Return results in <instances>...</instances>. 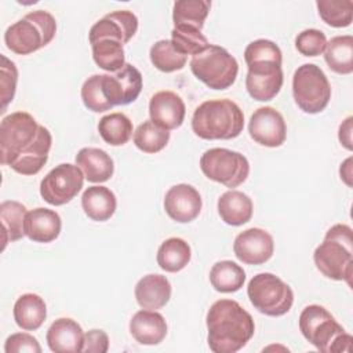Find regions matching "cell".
<instances>
[{
  "mask_svg": "<svg viewBox=\"0 0 353 353\" xmlns=\"http://www.w3.org/2000/svg\"><path fill=\"white\" fill-rule=\"evenodd\" d=\"M52 137L26 112H14L0 124V161L22 175L37 174L48 160Z\"/></svg>",
  "mask_w": 353,
  "mask_h": 353,
  "instance_id": "cell-1",
  "label": "cell"
},
{
  "mask_svg": "<svg viewBox=\"0 0 353 353\" xmlns=\"http://www.w3.org/2000/svg\"><path fill=\"white\" fill-rule=\"evenodd\" d=\"M207 342L214 353H236L254 336L252 316L233 299H219L207 312Z\"/></svg>",
  "mask_w": 353,
  "mask_h": 353,
  "instance_id": "cell-2",
  "label": "cell"
},
{
  "mask_svg": "<svg viewBox=\"0 0 353 353\" xmlns=\"http://www.w3.org/2000/svg\"><path fill=\"white\" fill-rule=\"evenodd\" d=\"M281 50L268 39L251 41L244 50V61L248 66L245 88L255 101L273 99L283 87Z\"/></svg>",
  "mask_w": 353,
  "mask_h": 353,
  "instance_id": "cell-3",
  "label": "cell"
},
{
  "mask_svg": "<svg viewBox=\"0 0 353 353\" xmlns=\"http://www.w3.org/2000/svg\"><path fill=\"white\" fill-rule=\"evenodd\" d=\"M243 128V110L230 99L205 101L196 108L192 117V130L201 139H233Z\"/></svg>",
  "mask_w": 353,
  "mask_h": 353,
  "instance_id": "cell-4",
  "label": "cell"
},
{
  "mask_svg": "<svg viewBox=\"0 0 353 353\" xmlns=\"http://www.w3.org/2000/svg\"><path fill=\"white\" fill-rule=\"evenodd\" d=\"M313 261L319 272L327 279L352 284L353 240L352 228L345 223L331 226L324 241L314 250Z\"/></svg>",
  "mask_w": 353,
  "mask_h": 353,
  "instance_id": "cell-5",
  "label": "cell"
},
{
  "mask_svg": "<svg viewBox=\"0 0 353 353\" xmlns=\"http://www.w3.org/2000/svg\"><path fill=\"white\" fill-rule=\"evenodd\" d=\"M299 330L305 339L324 353L350 352L352 335L320 305H309L299 314Z\"/></svg>",
  "mask_w": 353,
  "mask_h": 353,
  "instance_id": "cell-6",
  "label": "cell"
},
{
  "mask_svg": "<svg viewBox=\"0 0 353 353\" xmlns=\"http://www.w3.org/2000/svg\"><path fill=\"white\" fill-rule=\"evenodd\" d=\"M55 33V18L48 11L37 10L8 26L4 33V43L12 52L28 55L50 44Z\"/></svg>",
  "mask_w": 353,
  "mask_h": 353,
  "instance_id": "cell-7",
  "label": "cell"
},
{
  "mask_svg": "<svg viewBox=\"0 0 353 353\" xmlns=\"http://www.w3.org/2000/svg\"><path fill=\"white\" fill-rule=\"evenodd\" d=\"M192 73L212 90L229 88L237 77L239 63L223 47L208 44L190 59Z\"/></svg>",
  "mask_w": 353,
  "mask_h": 353,
  "instance_id": "cell-8",
  "label": "cell"
},
{
  "mask_svg": "<svg viewBox=\"0 0 353 353\" xmlns=\"http://www.w3.org/2000/svg\"><path fill=\"white\" fill-rule=\"evenodd\" d=\"M247 295L258 312L272 317L288 313L294 303L291 287L273 273L254 276L247 285Z\"/></svg>",
  "mask_w": 353,
  "mask_h": 353,
  "instance_id": "cell-9",
  "label": "cell"
},
{
  "mask_svg": "<svg viewBox=\"0 0 353 353\" xmlns=\"http://www.w3.org/2000/svg\"><path fill=\"white\" fill-rule=\"evenodd\" d=\"M292 95L301 110L316 114L327 108L331 99V85L317 65L303 63L292 76Z\"/></svg>",
  "mask_w": 353,
  "mask_h": 353,
  "instance_id": "cell-10",
  "label": "cell"
},
{
  "mask_svg": "<svg viewBox=\"0 0 353 353\" xmlns=\"http://www.w3.org/2000/svg\"><path fill=\"white\" fill-rule=\"evenodd\" d=\"M200 168L208 179L230 189L241 185L250 174V163L247 157L225 148L205 150L200 157Z\"/></svg>",
  "mask_w": 353,
  "mask_h": 353,
  "instance_id": "cell-11",
  "label": "cell"
},
{
  "mask_svg": "<svg viewBox=\"0 0 353 353\" xmlns=\"http://www.w3.org/2000/svg\"><path fill=\"white\" fill-rule=\"evenodd\" d=\"M84 174L79 165L62 163L52 168L40 182V194L51 205L72 201L83 188Z\"/></svg>",
  "mask_w": 353,
  "mask_h": 353,
  "instance_id": "cell-12",
  "label": "cell"
},
{
  "mask_svg": "<svg viewBox=\"0 0 353 353\" xmlns=\"http://www.w3.org/2000/svg\"><path fill=\"white\" fill-rule=\"evenodd\" d=\"M101 84L106 101L112 105L134 102L142 90V74L131 63H125L114 74H101Z\"/></svg>",
  "mask_w": 353,
  "mask_h": 353,
  "instance_id": "cell-13",
  "label": "cell"
},
{
  "mask_svg": "<svg viewBox=\"0 0 353 353\" xmlns=\"http://www.w3.org/2000/svg\"><path fill=\"white\" fill-rule=\"evenodd\" d=\"M248 132L256 143L266 148H279L285 141L287 125L279 110L272 106H262L251 114Z\"/></svg>",
  "mask_w": 353,
  "mask_h": 353,
  "instance_id": "cell-14",
  "label": "cell"
},
{
  "mask_svg": "<svg viewBox=\"0 0 353 353\" xmlns=\"http://www.w3.org/2000/svg\"><path fill=\"white\" fill-rule=\"evenodd\" d=\"M233 251L236 258L243 263L262 265L273 255V237L263 229L250 228L236 236Z\"/></svg>",
  "mask_w": 353,
  "mask_h": 353,
  "instance_id": "cell-15",
  "label": "cell"
},
{
  "mask_svg": "<svg viewBox=\"0 0 353 353\" xmlns=\"http://www.w3.org/2000/svg\"><path fill=\"white\" fill-rule=\"evenodd\" d=\"M137 30V15L128 10H119L109 12L97 21L88 32V40L90 43H94L99 39H113L125 44L134 37Z\"/></svg>",
  "mask_w": 353,
  "mask_h": 353,
  "instance_id": "cell-16",
  "label": "cell"
},
{
  "mask_svg": "<svg viewBox=\"0 0 353 353\" xmlns=\"http://www.w3.org/2000/svg\"><path fill=\"white\" fill-rule=\"evenodd\" d=\"M201 205L200 193L188 183L174 185L164 196V210L167 215L179 223L194 221L201 211Z\"/></svg>",
  "mask_w": 353,
  "mask_h": 353,
  "instance_id": "cell-17",
  "label": "cell"
},
{
  "mask_svg": "<svg viewBox=\"0 0 353 353\" xmlns=\"http://www.w3.org/2000/svg\"><path fill=\"white\" fill-rule=\"evenodd\" d=\"M186 108L182 98L174 91H159L149 102L150 120L164 130H175L182 125Z\"/></svg>",
  "mask_w": 353,
  "mask_h": 353,
  "instance_id": "cell-18",
  "label": "cell"
},
{
  "mask_svg": "<svg viewBox=\"0 0 353 353\" xmlns=\"http://www.w3.org/2000/svg\"><path fill=\"white\" fill-rule=\"evenodd\" d=\"M46 339L51 352L77 353L81 352L84 334L77 321L61 317L50 325Z\"/></svg>",
  "mask_w": 353,
  "mask_h": 353,
  "instance_id": "cell-19",
  "label": "cell"
},
{
  "mask_svg": "<svg viewBox=\"0 0 353 353\" xmlns=\"http://www.w3.org/2000/svg\"><path fill=\"white\" fill-rule=\"evenodd\" d=\"M62 228V221L58 212L44 207L28 211L23 223L25 236L36 243H51L54 241Z\"/></svg>",
  "mask_w": 353,
  "mask_h": 353,
  "instance_id": "cell-20",
  "label": "cell"
},
{
  "mask_svg": "<svg viewBox=\"0 0 353 353\" xmlns=\"http://www.w3.org/2000/svg\"><path fill=\"white\" fill-rule=\"evenodd\" d=\"M130 332L141 345H159L167 335V323L156 310L143 309L130 320Z\"/></svg>",
  "mask_w": 353,
  "mask_h": 353,
  "instance_id": "cell-21",
  "label": "cell"
},
{
  "mask_svg": "<svg viewBox=\"0 0 353 353\" xmlns=\"http://www.w3.org/2000/svg\"><path fill=\"white\" fill-rule=\"evenodd\" d=\"M171 284L163 274H146L135 285V299L142 309L157 310L168 303Z\"/></svg>",
  "mask_w": 353,
  "mask_h": 353,
  "instance_id": "cell-22",
  "label": "cell"
},
{
  "mask_svg": "<svg viewBox=\"0 0 353 353\" xmlns=\"http://www.w3.org/2000/svg\"><path fill=\"white\" fill-rule=\"evenodd\" d=\"M76 165H79L88 182L102 183L112 178L114 164L112 157L98 148H83L76 154Z\"/></svg>",
  "mask_w": 353,
  "mask_h": 353,
  "instance_id": "cell-23",
  "label": "cell"
},
{
  "mask_svg": "<svg viewBox=\"0 0 353 353\" xmlns=\"http://www.w3.org/2000/svg\"><path fill=\"white\" fill-rule=\"evenodd\" d=\"M252 201L240 190H228L218 199V214L221 219L232 226L247 223L252 216Z\"/></svg>",
  "mask_w": 353,
  "mask_h": 353,
  "instance_id": "cell-24",
  "label": "cell"
},
{
  "mask_svg": "<svg viewBox=\"0 0 353 353\" xmlns=\"http://www.w3.org/2000/svg\"><path fill=\"white\" fill-rule=\"evenodd\" d=\"M117 200L106 186H90L81 196V207L85 215L97 222H105L114 214Z\"/></svg>",
  "mask_w": 353,
  "mask_h": 353,
  "instance_id": "cell-25",
  "label": "cell"
},
{
  "mask_svg": "<svg viewBox=\"0 0 353 353\" xmlns=\"http://www.w3.org/2000/svg\"><path fill=\"white\" fill-rule=\"evenodd\" d=\"M47 317L46 302L37 294H23L14 305V320L25 331H34L41 327Z\"/></svg>",
  "mask_w": 353,
  "mask_h": 353,
  "instance_id": "cell-26",
  "label": "cell"
},
{
  "mask_svg": "<svg viewBox=\"0 0 353 353\" xmlns=\"http://www.w3.org/2000/svg\"><path fill=\"white\" fill-rule=\"evenodd\" d=\"M324 59L331 70L339 74L353 72V37L350 34L335 36L327 41Z\"/></svg>",
  "mask_w": 353,
  "mask_h": 353,
  "instance_id": "cell-27",
  "label": "cell"
},
{
  "mask_svg": "<svg viewBox=\"0 0 353 353\" xmlns=\"http://www.w3.org/2000/svg\"><path fill=\"white\" fill-rule=\"evenodd\" d=\"M190 256V245L181 237H170L164 240L157 250V263L168 273L182 270L189 263Z\"/></svg>",
  "mask_w": 353,
  "mask_h": 353,
  "instance_id": "cell-28",
  "label": "cell"
},
{
  "mask_svg": "<svg viewBox=\"0 0 353 353\" xmlns=\"http://www.w3.org/2000/svg\"><path fill=\"white\" fill-rule=\"evenodd\" d=\"M210 281L218 292H236L244 285L245 272L233 261H219L210 270Z\"/></svg>",
  "mask_w": 353,
  "mask_h": 353,
  "instance_id": "cell-29",
  "label": "cell"
},
{
  "mask_svg": "<svg viewBox=\"0 0 353 353\" xmlns=\"http://www.w3.org/2000/svg\"><path fill=\"white\" fill-rule=\"evenodd\" d=\"M28 214L26 207L15 200H6L0 204V221L3 225V248L10 241H17L25 236L23 223Z\"/></svg>",
  "mask_w": 353,
  "mask_h": 353,
  "instance_id": "cell-30",
  "label": "cell"
},
{
  "mask_svg": "<svg viewBox=\"0 0 353 353\" xmlns=\"http://www.w3.org/2000/svg\"><path fill=\"white\" fill-rule=\"evenodd\" d=\"M210 8L208 0H178L172 7L174 26H192L201 30Z\"/></svg>",
  "mask_w": 353,
  "mask_h": 353,
  "instance_id": "cell-31",
  "label": "cell"
},
{
  "mask_svg": "<svg viewBox=\"0 0 353 353\" xmlns=\"http://www.w3.org/2000/svg\"><path fill=\"white\" fill-rule=\"evenodd\" d=\"M101 138L112 146L125 145L132 135V121L120 112L103 116L98 123Z\"/></svg>",
  "mask_w": 353,
  "mask_h": 353,
  "instance_id": "cell-32",
  "label": "cell"
},
{
  "mask_svg": "<svg viewBox=\"0 0 353 353\" xmlns=\"http://www.w3.org/2000/svg\"><path fill=\"white\" fill-rule=\"evenodd\" d=\"M92 48L94 62L106 72H119L124 65L123 44L113 39H99L90 43Z\"/></svg>",
  "mask_w": 353,
  "mask_h": 353,
  "instance_id": "cell-33",
  "label": "cell"
},
{
  "mask_svg": "<svg viewBox=\"0 0 353 353\" xmlns=\"http://www.w3.org/2000/svg\"><path fill=\"white\" fill-rule=\"evenodd\" d=\"M150 61L156 69L164 73L181 70L188 61V57L181 54L171 40L156 41L149 51Z\"/></svg>",
  "mask_w": 353,
  "mask_h": 353,
  "instance_id": "cell-34",
  "label": "cell"
},
{
  "mask_svg": "<svg viewBox=\"0 0 353 353\" xmlns=\"http://www.w3.org/2000/svg\"><path fill=\"white\" fill-rule=\"evenodd\" d=\"M170 141V131L159 127L152 120L139 124L134 132V143L143 153H157Z\"/></svg>",
  "mask_w": 353,
  "mask_h": 353,
  "instance_id": "cell-35",
  "label": "cell"
},
{
  "mask_svg": "<svg viewBox=\"0 0 353 353\" xmlns=\"http://www.w3.org/2000/svg\"><path fill=\"white\" fill-rule=\"evenodd\" d=\"M320 18L332 28H346L353 21L352 0H317Z\"/></svg>",
  "mask_w": 353,
  "mask_h": 353,
  "instance_id": "cell-36",
  "label": "cell"
},
{
  "mask_svg": "<svg viewBox=\"0 0 353 353\" xmlns=\"http://www.w3.org/2000/svg\"><path fill=\"white\" fill-rule=\"evenodd\" d=\"M171 37L174 47L186 57L201 52L210 44L201 30L192 26H174Z\"/></svg>",
  "mask_w": 353,
  "mask_h": 353,
  "instance_id": "cell-37",
  "label": "cell"
},
{
  "mask_svg": "<svg viewBox=\"0 0 353 353\" xmlns=\"http://www.w3.org/2000/svg\"><path fill=\"white\" fill-rule=\"evenodd\" d=\"M81 99L84 106L95 113L110 110L113 106L106 101L101 85V74L90 76L81 85Z\"/></svg>",
  "mask_w": 353,
  "mask_h": 353,
  "instance_id": "cell-38",
  "label": "cell"
},
{
  "mask_svg": "<svg viewBox=\"0 0 353 353\" xmlns=\"http://www.w3.org/2000/svg\"><path fill=\"white\" fill-rule=\"evenodd\" d=\"M327 46L325 34L319 29H305L295 37L296 50L305 57H317Z\"/></svg>",
  "mask_w": 353,
  "mask_h": 353,
  "instance_id": "cell-39",
  "label": "cell"
},
{
  "mask_svg": "<svg viewBox=\"0 0 353 353\" xmlns=\"http://www.w3.org/2000/svg\"><path fill=\"white\" fill-rule=\"evenodd\" d=\"M1 99H3V108L1 113L6 110L7 105L14 99L15 90H17V80H18V70L12 61H10L6 55H1Z\"/></svg>",
  "mask_w": 353,
  "mask_h": 353,
  "instance_id": "cell-40",
  "label": "cell"
},
{
  "mask_svg": "<svg viewBox=\"0 0 353 353\" xmlns=\"http://www.w3.org/2000/svg\"><path fill=\"white\" fill-rule=\"evenodd\" d=\"M6 353H41V347L37 339L26 332H17L10 335L4 343Z\"/></svg>",
  "mask_w": 353,
  "mask_h": 353,
  "instance_id": "cell-41",
  "label": "cell"
},
{
  "mask_svg": "<svg viewBox=\"0 0 353 353\" xmlns=\"http://www.w3.org/2000/svg\"><path fill=\"white\" fill-rule=\"evenodd\" d=\"M109 350V336L102 330H90L84 334L81 352L106 353Z\"/></svg>",
  "mask_w": 353,
  "mask_h": 353,
  "instance_id": "cell-42",
  "label": "cell"
},
{
  "mask_svg": "<svg viewBox=\"0 0 353 353\" xmlns=\"http://www.w3.org/2000/svg\"><path fill=\"white\" fill-rule=\"evenodd\" d=\"M352 123H353V117L349 116L346 117L342 124L339 125V131H338V138L339 142L347 149L352 150Z\"/></svg>",
  "mask_w": 353,
  "mask_h": 353,
  "instance_id": "cell-43",
  "label": "cell"
},
{
  "mask_svg": "<svg viewBox=\"0 0 353 353\" xmlns=\"http://www.w3.org/2000/svg\"><path fill=\"white\" fill-rule=\"evenodd\" d=\"M339 174H341V179H343V182L347 186H352V157L346 159L339 168Z\"/></svg>",
  "mask_w": 353,
  "mask_h": 353,
  "instance_id": "cell-44",
  "label": "cell"
}]
</instances>
